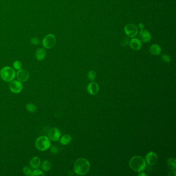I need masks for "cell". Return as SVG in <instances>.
<instances>
[{
	"label": "cell",
	"mask_w": 176,
	"mask_h": 176,
	"mask_svg": "<svg viewBox=\"0 0 176 176\" xmlns=\"http://www.w3.org/2000/svg\"><path fill=\"white\" fill-rule=\"evenodd\" d=\"M138 176H147V174H145V173H140V174H138Z\"/></svg>",
	"instance_id": "30"
},
{
	"label": "cell",
	"mask_w": 176,
	"mask_h": 176,
	"mask_svg": "<svg viewBox=\"0 0 176 176\" xmlns=\"http://www.w3.org/2000/svg\"><path fill=\"white\" fill-rule=\"evenodd\" d=\"M124 33L126 35L130 38H134L138 34V29L136 25L133 24H128L124 29Z\"/></svg>",
	"instance_id": "6"
},
{
	"label": "cell",
	"mask_w": 176,
	"mask_h": 176,
	"mask_svg": "<svg viewBox=\"0 0 176 176\" xmlns=\"http://www.w3.org/2000/svg\"><path fill=\"white\" fill-rule=\"evenodd\" d=\"M87 76H88V79L90 81H93L95 79L96 74L95 71H94L93 70H91V71H90L88 72Z\"/></svg>",
	"instance_id": "22"
},
{
	"label": "cell",
	"mask_w": 176,
	"mask_h": 176,
	"mask_svg": "<svg viewBox=\"0 0 176 176\" xmlns=\"http://www.w3.org/2000/svg\"><path fill=\"white\" fill-rule=\"evenodd\" d=\"M26 109L29 112L34 113L35 112H36L37 108L35 104H32V103H28L26 105Z\"/></svg>",
	"instance_id": "20"
},
{
	"label": "cell",
	"mask_w": 176,
	"mask_h": 176,
	"mask_svg": "<svg viewBox=\"0 0 176 176\" xmlns=\"http://www.w3.org/2000/svg\"><path fill=\"white\" fill-rule=\"evenodd\" d=\"M138 37L140 42L144 43H148L151 40V35L147 30L143 29L140 30Z\"/></svg>",
	"instance_id": "10"
},
{
	"label": "cell",
	"mask_w": 176,
	"mask_h": 176,
	"mask_svg": "<svg viewBox=\"0 0 176 176\" xmlns=\"http://www.w3.org/2000/svg\"><path fill=\"white\" fill-rule=\"evenodd\" d=\"M90 162L87 159H79L74 163V172L79 175H84L87 174L90 171Z\"/></svg>",
	"instance_id": "1"
},
{
	"label": "cell",
	"mask_w": 176,
	"mask_h": 176,
	"mask_svg": "<svg viewBox=\"0 0 176 176\" xmlns=\"http://www.w3.org/2000/svg\"><path fill=\"white\" fill-rule=\"evenodd\" d=\"M145 161L149 165H154L158 161L157 155L152 151L149 152L146 156Z\"/></svg>",
	"instance_id": "11"
},
{
	"label": "cell",
	"mask_w": 176,
	"mask_h": 176,
	"mask_svg": "<svg viewBox=\"0 0 176 176\" xmlns=\"http://www.w3.org/2000/svg\"><path fill=\"white\" fill-rule=\"evenodd\" d=\"M87 89L88 93L92 95H95L99 92V87L97 83L93 82L88 85Z\"/></svg>",
	"instance_id": "13"
},
{
	"label": "cell",
	"mask_w": 176,
	"mask_h": 176,
	"mask_svg": "<svg viewBox=\"0 0 176 176\" xmlns=\"http://www.w3.org/2000/svg\"><path fill=\"white\" fill-rule=\"evenodd\" d=\"M15 76V71L10 67H4L0 70V77L3 81L6 82H10L13 81Z\"/></svg>",
	"instance_id": "3"
},
{
	"label": "cell",
	"mask_w": 176,
	"mask_h": 176,
	"mask_svg": "<svg viewBox=\"0 0 176 176\" xmlns=\"http://www.w3.org/2000/svg\"><path fill=\"white\" fill-rule=\"evenodd\" d=\"M23 172L24 174L27 175V176H31V173L32 171L31 170V168L28 166H25L24 167L23 169Z\"/></svg>",
	"instance_id": "25"
},
{
	"label": "cell",
	"mask_w": 176,
	"mask_h": 176,
	"mask_svg": "<svg viewBox=\"0 0 176 176\" xmlns=\"http://www.w3.org/2000/svg\"><path fill=\"white\" fill-rule=\"evenodd\" d=\"M161 48L159 45L157 44L152 45L149 48V52L153 55H159L161 54Z\"/></svg>",
	"instance_id": "15"
},
{
	"label": "cell",
	"mask_w": 176,
	"mask_h": 176,
	"mask_svg": "<svg viewBox=\"0 0 176 176\" xmlns=\"http://www.w3.org/2000/svg\"><path fill=\"white\" fill-rule=\"evenodd\" d=\"M40 163H41L40 159L38 156H37L32 158L30 162V165L34 169H37L38 168H39Z\"/></svg>",
	"instance_id": "16"
},
{
	"label": "cell",
	"mask_w": 176,
	"mask_h": 176,
	"mask_svg": "<svg viewBox=\"0 0 176 176\" xmlns=\"http://www.w3.org/2000/svg\"><path fill=\"white\" fill-rule=\"evenodd\" d=\"M22 66L21 62L19 61H15L13 63V67L16 70H20V69H21Z\"/></svg>",
	"instance_id": "21"
},
{
	"label": "cell",
	"mask_w": 176,
	"mask_h": 176,
	"mask_svg": "<svg viewBox=\"0 0 176 176\" xmlns=\"http://www.w3.org/2000/svg\"><path fill=\"white\" fill-rule=\"evenodd\" d=\"M129 40L127 37H124V39H122V41L121 42V45L124 47H126V46L129 44Z\"/></svg>",
	"instance_id": "27"
},
{
	"label": "cell",
	"mask_w": 176,
	"mask_h": 176,
	"mask_svg": "<svg viewBox=\"0 0 176 176\" xmlns=\"http://www.w3.org/2000/svg\"><path fill=\"white\" fill-rule=\"evenodd\" d=\"M48 136L50 140L56 142L59 140L61 137V132L57 128H52L49 130Z\"/></svg>",
	"instance_id": "8"
},
{
	"label": "cell",
	"mask_w": 176,
	"mask_h": 176,
	"mask_svg": "<svg viewBox=\"0 0 176 176\" xmlns=\"http://www.w3.org/2000/svg\"><path fill=\"white\" fill-rule=\"evenodd\" d=\"M129 46L134 50H140L142 48V42L138 38H132L130 41Z\"/></svg>",
	"instance_id": "12"
},
{
	"label": "cell",
	"mask_w": 176,
	"mask_h": 176,
	"mask_svg": "<svg viewBox=\"0 0 176 176\" xmlns=\"http://www.w3.org/2000/svg\"><path fill=\"white\" fill-rule=\"evenodd\" d=\"M56 43V38L54 35L49 34L43 37L42 40V45L45 48L50 49L55 47Z\"/></svg>",
	"instance_id": "5"
},
{
	"label": "cell",
	"mask_w": 176,
	"mask_h": 176,
	"mask_svg": "<svg viewBox=\"0 0 176 176\" xmlns=\"http://www.w3.org/2000/svg\"><path fill=\"white\" fill-rule=\"evenodd\" d=\"M58 151H59V150L55 146H53L51 148V152L53 154H57L58 152Z\"/></svg>",
	"instance_id": "28"
},
{
	"label": "cell",
	"mask_w": 176,
	"mask_h": 176,
	"mask_svg": "<svg viewBox=\"0 0 176 176\" xmlns=\"http://www.w3.org/2000/svg\"><path fill=\"white\" fill-rule=\"evenodd\" d=\"M168 165L170 168L175 171L176 167V162L175 159H169L168 160Z\"/></svg>",
	"instance_id": "19"
},
{
	"label": "cell",
	"mask_w": 176,
	"mask_h": 176,
	"mask_svg": "<svg viewBox=\"0 0 176 176\" xmlns=\"http://www.w3.org/2000/svg\"><path fill=\"white\" fill-rule=\"evenodd\" d=\"M16 76L18 81H20L21 82H24L29 79L30 74L27 70L24 69H20V70H18Z\"/></svg>",
	"instance_id": "9"
},
{
	"label": "cell",
	"mask_w": 176,
	"mask_h": 176,
	"mask_svg": "<svg viewBox=\"0 0 176 176\" xmlns=\"http://www.w3.org/2000/svg\"><path fill=\"white\" fill-rule=\"evenodd\" d=\"M161 58L163 61L166 63H170L171 61V57L166 54H162L161 55Z\"/></svg>",
	"instance_id": "24"
},
{
	"label": "cell",
	"mask_w": 176,
	"mask_h": 176,
	"mask_svg": "<svg viewBox=\"0 0 176 176\" xmlns=\"http://www.w3.org/2000/svg\"><path fill=\"white\" fill-rule=\"evenodd\" d=\"M47 55V52L43 48H39L35 52V57L38 61H41L45 59Z\"/></svg>",
	"instance_id": "14"
},
{
	"label": "cell",
	"mask_w": 176,
	"mask_h": 176,
	"mask_svg": "<svg viewBox=\"0 0 176 176\" xmlns=\"http://www.w3.org/2000/svg\"><path fill=\"white\" fill-rule=\"evenodd\" d=\"M138 27H139V29H140V30H142L144 29L145 26H144V24L140 23V24H138Z\"/></svg>",
	"instance_id": "29"
},
{
	"label": "cell",
	"mask_w": 176,
	"mask_h": 176,
	"mask_svg": "<svg viewBox=\"0 0 176 176\" xmlns=\"http://www.w3.org/2000/svg\"><path fill=\"white\" fill-rule=\"evenodd\" d=\"M51 142L50 139L47 137L41 136L37 138L35 142L36 149L41 151L47 150L50 147Z\"/></svg>",
	"instance_id": "4"
},
{
	"label": "cell",
	"mask_w": 176,
	"mask_h": 176,
	"mask_svg": "<svg viewBox=\"0 0 176 176\" xmlns=\"http://www.w3.org/2000/svg\"><path fill=\"white\" fill-rule=\"evenodd\" d=\"M52 164L48 160H45L42 164V168L44 171H48L51 169Z\"/></svg>",
	"instance_id": "18"
},
{
	"label": "cell",
	"mask_w": 176,
	"mask_h": 176,
	"mask_svg": "<svg viewBox=\"0 0 176 176\" xmlns=\"http://www.w3.org/2000/svg\"><path fill=\"white\" fill-rule=\"evenodd\" d=\"M30 42L32 45H34V46H37L39 45L40 43L39 39L37 37H32L30 39Z\"/></svg>",
	"instance_id": "26"
},
{
	"label": "cell",
	"mask_w": 176,
	"mask_h": 176,
	"mask_svg": "<svg viewBox=\"0 0 176 176\" xmlns=\"http://www.w3.org/2000/svg\"><path fill=\"white\" fill-rule=\"evenodd\" d=\"M45 174L39 169H35L31 173V176H45Z\"/></svg>",
	"instance_id": "23"
},
{
	"label": "cell",
	"mask_w": 176,
	"mask_h": 176,
	"mask_svg": "<svg viewBox=\"0 0 176 176\" xmlns=\"http://www.w3.org/2000/svg\"><path fill=\"white\" fill-rule=\"evenodd\" d=\"M71 140V137L70 135L65 134L63 135L60 139V142L63 145H66L69 144Z\"/></svg>",
	"instance_id": "17"
},
{
	"label": "cell",
	"mask_w": 176,
	"mask_h": 176,
	"mask_svg": "<svg viewBox=\"0 0 176 176\" xmlns=\"http://www.w3.org/2000/svg\"><path fill=\"white\" fill-rule=\"evenodd\" d=\"M129 166L133 171L140 173L145 171L146 163L142 156H134L130 160Z\"/></svg>",
	"instance_id": "2"
},
{
	"label": "cell",
	"mask_w": 176,
	"mask_h": 176,
	"mask_svg": "<svg viewBox=\"0 0 176 176\" xmlns=\"http://www.w3.org/2000/svg\"><path fill=\"white\" fill-rule=\"evenodd\" d=\"M9 90L11 92L14 93H18L21 92L23 85L19 81H11L9 86Z\"/></svg>",
	"instance_id": "7"
}]
</instances>
